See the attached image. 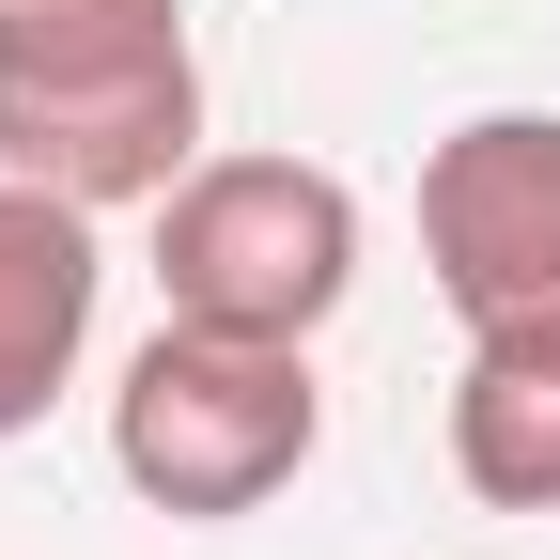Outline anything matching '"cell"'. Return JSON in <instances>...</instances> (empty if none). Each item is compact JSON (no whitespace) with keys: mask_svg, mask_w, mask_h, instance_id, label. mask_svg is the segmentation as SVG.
Segmentation results:
<instances>
[{"mask_svg":"<svg viewBox=\"0 0 560 560\" xmlns=\"http://www.w3.org/2000/svg\"><path fill=\"white\" fill-rule=\"evenodd\" d=\"M452 467L482 514H560V327L545 342H467L452 374Z\"/></svg>","mask_w":560,"mask_h":560,"instance_id":"8992f818","label":"cell"},{"mask_svg":"<svg viewBox=\"0 0 560 560\" xmlns=\"http://www.w3.org/2000/svg\"><path fill=\"white\" fill-rule=\"evenodd\" d=\"M0 172L62 202H172L202 172L187 0H0Z\"/></svg>","mask_w":560,"mask_h":560,"instance_id":"6da1fadb","label":"cell"},{"mask_svg":"<svg viewBox=\"0 0 560 560\" xmlns=\"http://www.w3.org/2000/svg\"><path fill=\"white\" fill-rule=\"evenodd\" d=\"M312 436H327L312 342H249V327H187V312L140 342L125 389H109V467L156 514H187V529L265 514L280 482L312 467Z\"/></svg>","mask_w":560,"mask_h":560,"instance_id":"7a4b0ae2","label":"cell"},{"mask_svg":"<svg viewBox=\"0 0 560 560\" xmlns=\"http://www.w3.org/2000/svg\"><path fill=\"white\" fill-rule=\"evenodd\" d=\"M94 312H109L94 202H62V187H32V172H0V436H32V420L79 389Z\"/></svg>","mask_w":560,"mask_h":560,"instance_id":"5b68a950","label":"cell"},{"mask_svg":"<svg viewBox=\"0 0 560 560\" xmlns=\"http://www.w3.org/2000/svg\"><path fill=\"white\" fill-rule=\"evenodd\" d=\"M420 265L467 342L560 327V109H467L420 156Z\"/></svg>","mask_w":560,"mask_h":560,"instance_id":"277c9868","label":"cell"},{"mask_svg":"<svg viewBox=\"0 0 560 560\" xmlns=\"http://www.w3.org/2000/svg\"><path fill=\"white\" fill-rule=\"evenodd\" d=\"M156 296L187 327H249V342H312L359 296V187L327 156H202L156 202Z\"/></svg>","mask_w":560,"mask_h":560,"instance_id":"3957f363","label":"cell"}]
</instances>
